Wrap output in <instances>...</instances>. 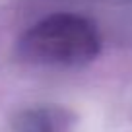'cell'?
Instances as JSON below:
<instances>
[{"instance_id": "cell-1", "label": "cell", "mask_w": 132, "mask_h": 132, "mask_svg": "<svg viewBox=\"0 0 132 132\" xmlns=\"http://www.w3.org/2000/svg\"><path fill=\"white\" fill-rule=\"evenodd\" d=\"M27 45L35 53L54 60H80L95 53L97 33L84 18L56 14L45 18L29 31Z\"/></svg>"}]
</instances>
